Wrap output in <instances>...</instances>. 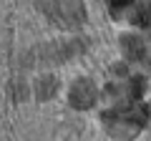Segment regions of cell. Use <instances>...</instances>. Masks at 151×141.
Instances as JSON below:
<instances>
[{
	"label": "cell",
	"instance_id": "obj_1",
	"mask_svg": "<svg viewBox=\"0 0 151 141\" xmlns=\"http://www.w3.org/2000/svg\"><path fill=\"white\" fill-rule=\"evenodd\" d=\"M151 119V103H136L129 101L126 106L119 109H111L101 116L103 126L108 129V134L116 136V139H134Z\"/></svg>",
	"mask_w": 151,
	"mask_h": 141
},
{
	"label": "cell",
	"instance_id": "obj_2",
	"mask_svg": "<svg viewBox=\"0 0 151 141\" xmlns=\"http://www.w3.org/2000/svg\"><path fill=\"white\" fill-rule=\"evenodd\" d=\"M96 98H98V91H96V86H93L91 81H76L73 83V88H70V106L73 109H91L93 103H96Z\"/></svg>",
	"mask_w": 151,
	"mask_h": 141
},
{
	"label": "cell",
	"instance_id": "obj_3",
	"mask_svg": "<svg viewBox=\"0 0 151 141\" xmlns=\"http://www.w3.org/2000/svg\"><path fill=\"white\" fill-rule=\"evenodd\" d=\"M121 45H124L126 55H129L131 60H136V63H141V65H146V68H151V60H149V53H146L144 38H139V35H129V38L121 40Z\"/></svg>",
	"mask_w": 151,
	"mask_h": 141
},
{
	"label": "cell",
	"instance_id": "obj_4",
	"mask_svg": "<svg viewBox=\"0 0 151 141\" xmlns=\"http://www.w3.org/2000/svg\"><path fill=\"white\" fill-rule=\"evenodd\" d=\"M131 20L141 28H151V5H146V3L144 5H136V15Z\"/></svg>",
	"mask_w": 151,
	"mask_h": 141
},
{
	"label": "cell",
	"instance_id": "obj_5",
	"mask_svg": "<svg viewBox=\"0 0 151 141\" xmlns=\"http://www.w3.org/2000/svg\"><path fill=\"white\" fill-rule=\"evenodd\" d=\"M131 5H134V0H111V13H113L116 18H121Z\"/></svg>",
	"mask_w": 151,
	"mask_h": 141
},
{
	"label": "cell",
	"instance_id": "obj_6",
	"mask_svg": "<svg viewBox=\"0 0 151 141\" xmlns=\"http://www.w3.org/2000/svg\"><path fill=\"white\" fill-rule=\"evenodd\" d=\"M50 91H55V81L45 78V83H40V96H50Z\"/></svg>",
	"mask_w": 151,
	"mask_h": 141
}]
</instances>
